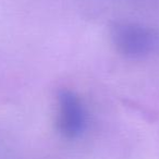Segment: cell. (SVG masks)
Listing matches in <instances>:
<instances>
[{
	"mask_svg": "<svg viewBox=\"0 0 159 159\" xmlns=\"http://www.w3.org/2000/svg\"><path fill=\"white\" fill-rule=\"evenodd\" d=\"M110 38L118 52L129 59H143L159 47V34L139 23L115 22L110 26Z\"/></svg>",
	"mask_w": 159,
	"mask_h": 159,
	"instance_id": "6da1fadb",
	"label": "cell"
},
{
	"mask_svg": "<svg viewBox=\"0 0 159 159\" xmlns=\"http://www.w3.org/2000/svg\"><path fill=\"white\" fill-rule=\"evenodd\" d=\"M56 122L58 132L69 141L80 139L86 131V107L75 92L68 89L58 92Z\"/></svg>",
	"mask_w": 159,
	"mask_h": 159,
	"instance_id": "7a4b0ae2",
	"label": "cell"
}]
</instances>
